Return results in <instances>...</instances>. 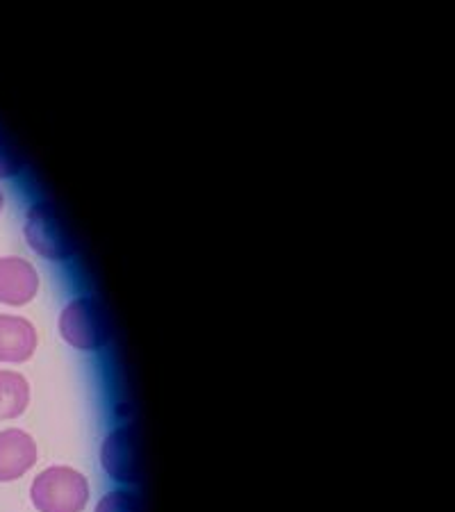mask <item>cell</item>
<instances>
[{
	"mask_svg": "<svg viewBox=\"0 0 455 512\" xmlns=\"http://www.w3.org/2000/svg\"><path fill=\"white\" fill-rule=\"evenodd\" d=\"M89 499L85 476L71 467H51L32 483V503L39 512H82Z\"/></svg>",
	"mask_w": 455,
	"mask_h": 512,
	"instance_id": "6da1fadb",
	"label": "cell"
},
{
	"mask_svg": "<svg viewBox=\"0 0 455 512\" xmlns=\"http://www.w3.org/2000/svg\"><path fill=\"white\" fill-rule=\"evenodd\" d=\"M60 333L73 349L98 351L110 342L112 328L101 301L91 299V296H80L64 308L60 317Z\"/></svg>",
	"mask_w": 455,
	"mask_h": 512,
	"instance_id": "7a4b0ae2",
	"label": "cell"
},
{
	"mask_svg": "<svg viewBox=\"0 0 455 512\" xmlns=\"http://www.w3.org/2000/svg\"><path fill=\"white\" fill-rule=\"evenodd\" d=\"M30 249L46 260H69L76 255V242L51 203H35L26 217Z\"/></svg>",
	"mask_w": 455,
	"mask_h": 512,
	"instance_id": "3957f363",
	"label": "cell"
},
{
	"mask_svg": "<svg viewBox=\"0 0 455 512\" xmlns=\"http://www.w3.org/2000/svg\"><path fill=\"white\" fill-rule=\"evenodd\" d=\"M101 460L105 472L119 483H137L142 467H139V442L132 426H123L105 437Z\"/></svg>",
	"mask_w": 455,
	"mask_h": 512,
	"instance_id": "277c9868",
	"label": "cell"
},
{
	"mask_svg": "<svg viewBox=\"0 0 455 512\" xmlns=\"http://www.w3.org/2000/svg\"><path fill=\"white\" fill-rule=\"evenodd\" d=\"M39 276L35 267L23 258L0 260V303L23 305L35 299Z\"/></svg>",
	"mask_w": 455,
	"mask_h": 512,
	"instance_id": "5b68a950",
	"label": "cell"
},
{
	"mask_svg": "<svg viewBox=\"0 0 455 512\" xmlns=\"http://www.w3.org/2000/svg\"><path fill=\"white\" fill-rule=\"evenodd\" d=\"M37 444L28 433L10 431L0 433V481H16L37 462Z\"/></svg>",
	"mask_w": 455,
	"mask_h": 512,
	"instance_id": "8992f818",
	"label": "cell"
},
{
	"mask_svg": "<svg viewBox=\"0 0 455 512\" xmlns=\"http://www.w3.org/2000/svg\"><path fill=\"white\" fill-rule=\"evenodd\" d=\"M37 349V333L30 321L0 315V362H26Z\"/></svg>",
	"mask_w": 455,
	"mask_h": 512,
	"instance_id": "52a82bcc",
	"label": "cell"
},
{
	"mask_svg": "<svg viewBox=\"0 0 455 512\" xmlns=\"http://www.w3.org/2000/svg\"><path fill=\"white\" fill-rule=\"evenodd\" d=\"M30 387L16 371L0 369V421L19 417L28 408Z\"/></svg>",
	"mask_w": 455,
	"mask_h": 512,
	"instance_id": "ba28073f",
	"label": "cell"
},
{
	"mask_svg": "<svg viewBox=\"0 0 455 512\" xmlns=\"http://www.w3.org/2000/svg\"><path fill=\"white\" fill-rule=\"evenodd\" d=\"M96 512H142V501L132 492H110L98 501Z\"/></svg>",
	"mask_w": 455,
	"mask_h": 512,
	"instance_id": "9c48e42d",
	"label": "cell"
},
{
	"mask_svg": "<svg viewBox=\"0 0 455 512\" xmlns=\"http://www.w3.org/2000/svg\"><path fill=\"white\" fill-rule=\"evenodd\" d=\"M23 160L16 153V148L0 135V178H12L16 173H21Z\"/></svg>",
	"mask_w": 455,
	"mask_h": 512,
	"instance_id": "30bf717a",
	"label": "cell"
},
{
	"mask_svg": "<svg viewBox=\"0 0 455 512\" xmlns=\"http://www.w3.org/2000/svg\"><path fill=\"white\" fill-rule=\"evenodd\" d=\"M3 203H5V198H3V192H0V210H3Z\"/></svg>",
	"mask_w": 455,
	"mask_h": 512,
	"instance_id": "8fae6325",
	"label": "cell"
}]
</instances>
